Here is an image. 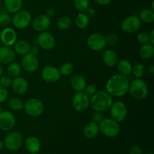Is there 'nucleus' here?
<instances>
[{
  "label": "nucleus",
  "instance_id": "9d476101",
  "mask_svg": "<svg viewBox=\"0 0 154 154\" xmlns=\"http://www.w3.org/2000/svg\"><path fill=\"white\" fill-rule=\"evenodd\" d=\"M87 46L93 51H100L105 49L107 43L105 36L100 33H93L87 39Z\"/></svg>",
  "mask_w": 154,
  "mask_h": 154
},
{
  "label": "nucleus",
  "instance_id": "8fccbe9b",
  "mask_svg": "<svg viewBox=\"0 0 154 154\" xmlns=\"http://www.w3.org/2000/svg\"><path fill=\"white\" fill-rule=\"evenodd\" d=\"M148 72L151 75H153L154 74V66L153 65H150L148 67Z\"/></svg>",
  "mask_w": 154,
  "mask_h": 154
},
{
  "label": "nucleus",
  "instance_id": "423d86ee",
  "mask_svg": "<svg viewBox=\"0 0 154 154\" xmlns=\"http://www.w3.org/2000/svg\"><path fill=\"white\" fill-rule=\"evenodd\" d=\"M4 147L10 151H15L20 148L23 143V137L20 132L13 131L8 134L4 139Z\"/></svg>",
  "mask_w": 154,
  "mask_h": 154
},
{
  "label": "nucleus",
  "instance_id": "a878e982",
  "mask_svg": "<svg viewBox=\"0 0 154 154\" xmlns=\"http://www.w3.org/2000/svg\"><path fill=\"white\" fill-rule=\"evenodd\" d=\"M4 4L8 13L14 14L22 8L23 0H4Z\"/></svg>",
  "mask_w": 154,
  "mask_h": 154
},
{
  "label": "nucleus",
  "instance_id": "72a5a7b5",
  "mask_svg": "<svg viewBox=\"0 0 154 154\" xmlns=\"http://www.w3.org/2000/svg\"><path fill=\"white\" fill-rule=\"evenodd\" d=\"M74 5L79 12H85L90 7V0H74Z\"/></svg>",
  "mask_w": 154,
  "mask_h": 154
},
{
  "label": "nucleus",
  "instance_id": "ddd939ff",
  "mask_svg": "<svg viewBox=\"0 0 154 154\" xmlns=\"http://www.w3.org/2000/svg\"><path fill=\"white\" fill-rule=\"evenodd\" d=\"M16 124L14 114L9 111H3L0 113V129L5 132L12 130Z\"/></svg>",
  "mask_w": 154,
  "mask_h": 154
},
{
  "label": "nucleus",
  "instance_id": "6e6d98bb",
  "mask_svg": "<svg viewBox=\"0 0 154 154\" xmlns=\"http://www.w3.org/2000/svg\"><path fill=\"white\" fill-rule=\"evenodd\" d=\"M1 5H2V2L1 0H0V8H1Z\"/></svg>",
  "mask_w": 154,
  "mask_h": 154
},
{
  "label": "nucleus",
  "instance_id": "ea45409f",
  "mask_svg": "<svg viewBox=\"0 0 154 154\" xmlns=\"http://www.w3.org/2000/svg\"><path fill=\"white\" fill-rule=\"evenodd\" d=\"M84 91L89 97H91L97 92V89H96V86L93 85V84H89V85L86 86Z\"/></svg>",
  "mask_w": 154,
  "mask_h": 154
},
{
  "label": "nucleus",
  "instance_id": "a211bd4d",
  "mask_svg": "<svg viewBox=\"0 0 154 154\" xmlns=\"http://www.w3.org/2000/svg\"><path fill=\"white\" fill-rule=\"evenodd\" d=\"M11 87L13 89L14 92L18 95H23L26 93L29 88L28 81L23 77H17L13 78Z\"/></svg>",
  "mask_w": 154,
  "mask_h": 154
},
{
  "label": "nucleus",
  "instance_id": "6e6552de",
  "mask_svg": "<svg viewBox=\"0 0 154 154\" xmlns=\"http://www.w3.org/2000/svg\"><path fill=\"white\" fill-rule=\"evenodd\" d=\"M11 22L16 29H24L31 23V14L26 10H20L14 13V15L11 18Z\"/></svg>",
  "mask_w": 154,
  "mask_h": 154
},
{
  "label": "nucleus",
  "instance_id": "13d9d810",
  "mask_svg": "<svg viewBox=\"0 0 154 154\" xmlns=\"http://www.w3.org/2000/svg\"><path fill=\"white\" fill-rule=\"evenodd\" d=\"M30 154H37V153H30Z\"/></svg>",
  "mask_w": 154,
  "mask_h": 154
},
{
  "label": "nucleus",
  "instance_id": "cd10ccee",
  "mask_svg": "<svg viewBox=\"0 0 154 154\" xmlns=\"http://www.w3.org/2000/svg\"><path fill=\"white\" fill-rule=\"evenodd\" d=\"M90 24V17L85 12H80L75 18V25L80 29H84Z\"/></svg>",
  "mask_w": 154,
  "mask_h": 154
},
{
  "label": "nucleus",
  "instance_id": "473e14b6",
  "mask_svg": "<svg viewBox=\"0 0 154 154\" xmlns=\"http://www.w3.org/2000/svg\"><path fill=\"white\" fill-rule=\"evenodd\" d=\"M8 105L10 108L13 111H20L23 108V102L21 101L20 99L17 97H13L9 100Z\"/></svg>",
  "mask_w": 154,
  "mask_h": 154
},
{
  "label": "nucleus",
  "instance_id": "20e7f679",
  "mask_svg": "<svg viewBox=\"0 0 154 154\" xmlns=\"http://www.w3.org/2000/svg\"><path fill=\"white\" fill-rule=\"evenodd\" d=\"M99 131L108 138L117 136L120 132V126L118 122L112 118H103L99 123Z\"/></svg>",
  "mask_w": 154,
  "mask_h": 154
},
{
  "label": "nucleus",
  "instance_id": "603ef678",
  "mask_svg": "<svg viewBox=\"0 0 154 154\" xmlns=\"http://www.w3.org/2000/svg\"><path fill=\"white\" fill-rule=\"evenodd\" d=\"M3 147H4V143H3L2 141L0 140V150H2Z\"/></svg>",
  "mask_w": 154,
  "mask_h": 154
},
{
  "label": "nucleus",
  "instance_id": "aec40b11",
  "mask_svg": "<svg viewBox=\"0 0 154 154\" xmlns=\"http://www.w3.org/2000/svg\"><path fill=\"white\" fill-rule=\"evenodd\" d=\"M102 60L104 63L108 67H114L118 62V57L114 51L108 49L105 51L102 54Z\"/></svg>",
  "mask_w": 154,
  "mask_h": 154
},
{
  "label": "nucleus",
  "instance_id": "bb28decb",
  "mask_svg": "<svg viewBox=\"0 0 154 154\" xmlns=\"http://www.w3.org/2000/svg\"><path fill=\"white\" fill-rule=\"evenodd\" d=\"M154 55V47L151 44H146L140 48L139 56L142 60H148L151 59Z\"/></svg>",
  "mask_w": 154,
  "mask_h": 154
},
{
  "label": "nucleus",
  "instance_id": "a19ab883",
  "mask_svg": "<svg viewBox=\"0 0 154 154\" xmlns=\"http://www.w3.org/2000/svg\"><path fill=\"white\" fill-rule=\"evenodd\" d=\"M8 98V92L7 88H5L0 85V103L5 102Z\"/></svg>",
  "mask_w": 154,
  "mask_h": 154
},
{
  "label": "nucleus",
  "instance_id": "a18cd8bd",
  "mask_svg": "<svg viewBox=\"0 0 154 154\" xmlns=\"http://www.w3.org/2000/svg\"><path fill=\"white\" fill-rule=\"evenodd\" d=\"M29 53L32 54H34V55L37 56L38 54H39V48L38 47L37 45H33V46L30 47V50H29Z\"/></svg>",
  "mask_w": 154,
  "mask_h": 154
},
{
  "label": "nucleus",
  "instance_id": "2f4dec72",
  "mask_svg": "<svg viewBox=\"0 0 154 154\" xmlns=\"http://www.w3.org/2000/svg\"><path fill=\"white\" fill-rule=\"evenodd\" d=\"M145 67L141 63H136L132 66L131 73H132L135 78H141L145 74Z\"/></svg>",
  "mask_w": 154,
  "mask_h": 154
},
{
  "label": "nucleus",
  "instance_id": "1a4fd4ad",
  "mask_svg": "<svg viewBox=\"0 0 154 154\" xmlns=\"http://www.w3.org/2000/svg\"><path fill=\"white\" fill-rule=\"evenodd\" d=\"M90 97L84 91L77 92L72 98V106L76 111H85L90 106Z\"/></svg>",
  "mask_w": 154,
  "mask_h": 154
},
{
  "label": "nucleus",
  "instance_id": "4d7b16f0",
  "mask_svg": "<svg viewBox=\"0 0 154 154\" xmlns=\"http://www.w3.org/2000/svg\"><path fill=\"white\" fill-rule=\"evenodd\" d=\"M144 154H153V153H144Z\"/></svg>",
  "mask_w": 154,
  "mask_h": 154
},
{
  "label": "nucleus",
  "instance_id": "5fc2aeb1",
  "mask_svg": "<svg viewBox=\"0 0 154 154\" xmlns=\"http://www.w3.org/2000/svg\"><path fill=\"white\" fill-rule=\"evenodd\" d=\"M2 111V108L1 107H0V113H1Z\"/></svg>",
  "mask_w": 154,
  "mask_h": 154
},
{
  "label": "nucleus",
  "instance_id": "393cba45",
  "mask_svg": "<svg viewBox=\"0 0 154 154\" xmlns=\"http://www.w3.org/2000/svg\"><path fill=\"white\" fill-rule=\"evenodd\" d=\"M30 47H31V45L26 41L19 40L17 41L14 45V51L16 54H19V55L24 56L29 53Z\"/></svg>",
  "mask_w": 154,
  "mask_h": 154
},
{
  "label": "nucleus",
  "instance_id": "f03ea898",
  "mask_svg": "<svg viewBox=\"0 0 154 154\" xmlns=\"http://www.w3.org/2000/svg\"><path fill=\"white\" fill-rule=\"evenodd\" d=\"M113 102L112 96L108 92L99 91L91 96L90 105L95 111L105 112L110 109Z\"/></svg>",
  "mask_w": 154,
  "mask_h": 154
},
{
  "label": "nucleus",
  "instance_id": "de8ad7c7",
  "mask_svg": "<svg viewBox=\"0 0 154 154\" xmlns=\"http://www.w3.org/2000/svg\"><path fill=\"white\" fill-rule=\"evenodd\" d=\"M54 14H55V12H54V9L49 8L48 11H47L46 15L48 17L51 18V17H53L54 16Z\"/></svg>",
  "mask_w": 154,
  "mask_h": 154
},
{
  "label": "nucleus",
  "instance_id": "3c124183",
  "mask_svg": "<svg viewBox=\"0 0 154 154\" xmlns=\"http://www.w3.org/2000/svg\"><path fill=\"white\" fill-rule=\"evenodd\" d=\"M4 74V68H3L2 65L0 64V77H2Z\"/></svg>",
  "mask_w": 154,
  "mask_h": 154
},
{
  "label": "nucleus",
  "instance_id": "09e8293b",
  "mask_svg": "<svg viewBox=\"0 0 154 154\" xmlns=\"http://www.w3.org/2000/svg\"><path fill=\"white\" fill-rule=\"evenodd\" d=\"M149 37H150V43L151 45H153L154 44V30H152L150 34H149Z\"/></svg>",
  "mask_w": 154,
  "mask_h": 154
},
{
  "label": "nucleus",
  "instance_id": "4c0bfd02",
  "mask_svg": "<svg viewBox=\"0 0 154 154\" xmlns=\"http://www.w3.org/2000/svg\"><path fill=\"white\" fill-rule=\"evenodd\" d=\"M137 40L141 45H146V44L150 43V37H149V34L147 32L139 33L137 36Z\"/></svg>",
  "mask_w": 154,
  "mask_h": 154
},
{
  "label": "nucleus",
  "instance_id": "6ab92c4d",
  "mask_svg": "<svg viewBox=\"0 0 154 154\" xmlns=\"http://www.w3.org/2000/svg\"><path fill=\"white\" fill-rule=\"evenodd\" d=\"M16 57V53L10 47H0V64L8 65Z\"/></svg>",
  "mask_w": 154,
  "mask_h": 154
},
{
  "label": "nucleus",
  "instance_id": "c85d7f7f",
  "mask_svg": "<svg viewBox=\"0 0 154 154\" xmlns=\"http://www.w3.org/2000/svg\"><path fill=\"white\" fill-rule=\"evenodd\" d=\"M22 70L21 65H20L18 63L16 62H12L9 63L7 68V74L10 78H14L20 76Z\"/></svg>",
  "mask_w": 154,
  "mask_h": 154
},
{
  "label": "nucleus",
  "instance_id": "49530a36",
  "mask_svg": "<svg viewBox=\"0 0 154 154\" xmlns=\"http://www.w3.org/2000/svg\"><path fill=\"white\" fill-rule=\"evenodd\" d=\"M112 0H94L95 2H96L97 4L101 5H106L111 3V2Z\"/></svg>",
  "mask_w": 154,
  "mask_h": 154
},
{
  "label": "nucleus",
  "instance_id": "f704fd0d",
  "mask_svg": "<svg viewBox=\"0 0 154 154\" xmlns=\"http://www.w3.org/2000/svg\"><path fill=\"white\" fill-rule=\"evenodd\" d=\"M74 65L71 63H65L61 66L60 69V72L61 75L68 76L73 73L74 72Z\"/></svg>",
  "mask_w": 154,
  "mask_h": 154
},
{
  "label": "nucleus",
  "instance_id": "e433bc0d",
  "mask_svg": "<svg viewBox=\"0 0 154 154\" xmlns=\"http://www.w3.org/2000/svg\"><path fill=\"white\" fill-rule=\"evenodd\" d=\"M105 40H106L107 45H115L118 42L119 38L116 33L111 32L109 33L108 35L105 37Z\"/></svg>",
  "mask_w": 154,
  "mask_h": 154
},
{
  "label": "nucleus",
  "instance_id": "f8f14e48",
  "mask_svg": "<svg viewBox=\"0 0 154 154\" xmlns=\"http://www.w3.org/2000/svg\"><path fill=\"white\" fill-rule=\"evenodd\" d=\"M141 26V21L138 16L132 15L127 17L122 22L121 29L126 33H135L140 29Z\"/></svg>",
  "mask_w": 154,
  "mask_h": 154
},
{
  "label": "nucleus",
  "instance_id": "864d4df0",
  "mask_svg": "<svg viewBox=\"0 0 154 154\" xmlns=\"http://www.w3.org/2000/svg\"><path fill=\"white\" fill-rule=\"evenodd\" d=\"M151 6H152V8H151V10H152V11H154V2H153V1L152 2Z\"/></svg>",
  "mask_w": 154,
  "mask_h": 154
},
{
  "label": "nucleus",
  "instance_id": "7ed1b4c3",
  "mask_svg": "<svg viewBox=\"0 0 154 154\" xmlns=\"http://www.w3.org/2000/svg\"><path fill=\"white\" fill-rule=\"evenodd\" d=\"M129 92L132 98L136 100H143L148 95V86L143 79L136 78L130 82Z\"/></svg>",
  "mask_w": 154,
  "mask_h": 154
},
{
  "label": "nucleus",
  "instance_id": "39448f33",
  "mask_svg": "<svg viewBox=\"0 0 154 154\" xmlns=\"http://www.w3.org/2000/svg\"><path fill=\"white\" fill-rule=\"evenodd\" d=\"M23 109L26 114L30 117H37L42 115L45 110L42 101L36 98H30L23 104Z\"/></svg>",
  "mask_w": 154,
  "mask_h": 154
},
{
  "label": "nucleus",
  "instance_id": "f257e3e1",
  "mask_svg": "<svg viewBox=\"0 0 154 154\" xmlns=\"http://www.w3.org/2000/svg\"><path fill=\"white\" fill-rule=\"evenodd\" d=\"M130 81L127 76L120 74L111 76L106 83V91L114 97H122L129 92Z\"/></svg>",
  "mask_w": 154,
  "mask_h": 154
},
{
  "label": "nucleus",
  "instance_id": "37998d69",
  "mask_svg": "<svg viewBox=\"0 0 154 154\" xmlns=\"http://www.w3.org/2000/svg\"><path fill=\"white\" fill-rule=\"evenodd\" d=\"M129 154H143L142 149L139 147V146H132L129 151Z\"/></svg>",
  "mask_w": 154,
  "mask_h": 154
},
{
  "label": "nucleus",
  "instance_id": "58836bf2",
  "mask_svg": "<svg viewBox=\"0 0 154 154\" xmlns=\"http://www.w3.org/2000/svg\"><path fill=\"white\" fill-rule=\"evenodd\" d=\"M12 84V78L8 75H2L0 77V85L2 86L5 88L11 87Z\"/></svg>",
  "mask_w": 154,
  "mask_h": 154
},
{
  "label": "nucleus",
  "instance_id": "0eeeda50",
  "mask_svg": "<svg viewBox=\"0 0 154 154\" xmlns=\"http://www.w3.org/2000/svg\"><path fill=\"white\" fill-rule=\"evenodd\" d=\"M109 110L111 118L118 123L123 122L127 117V106L123 102H120V101L113 102Z\"/></svg>",
  "mask_w": 154,
  "mask_h": 154
},
{
  "label": "nucleus",
  "instance_id": "5701e85b",
  "mask_svg": "<svg viewBox=\"0 0 154 154\" xmlns=\"http://www.w3.org/2000/svg\"><path fill=\"white\" fill-rule=\"evenodd\" d=\"M117 69L118 71V74L122 75L128 76L130 75L132 72V63L130 61L126 59H122V60H118L117 65Z\"/></svg>",
  "mask_w": 154,
  "mask_h": 154
},
{
  "label": "nucleus",
  "instance_id": "dca6fc26",
  "mask_svg": "<svg viewBox=\"0 0 154 154\" xmlns=\"http://www.w3.org/2000/svg\"><path fill=\"white\" fill-rule=\"evenodd\" d=\"M17 32L14 29L11 27H6L2 31L0 35V40L3 46L11 47L14 45L17 42Z\"/></svg>",
  "mask_w": 154,
  "mask_h": 154
},
{
  "label": "nucleus",
  "instance_id": "4468645a",
  "mask_svg": "<svg viewBox=\"0 0 154 154\" xmlns=\"http://www.w3.org/2000/svg\"><path fill=\"white\" fill-rule=\"evenodd\" d=\"M21 67L29 73L36 72L39 67V60L37 56L30 53L24 55L21 61Z\"/></svg>",
  "mask_w": 154,
  "mask_h": 154
},
{
  "label": "nucleus",
  "instance_id": "7c9ffc66",
  "mask_svg": "<svg viewBox=\"0 0 154 154\" xmlns=\"http://www.w3.org/2000/svg\"><path fill=\"white\" fill-rule=\"evenodd\" d=\"M72 25V19L69 16H62L57 22V26L61 30L68 29Z\"/></svg>",
  "mask_w": 154,
  "mask_h": 154
},
{
  "label": "nucleus",
  "instance_id": "c9c22d12",
  "mask_svg": "<svg viewBox=\"0 0 154 154\" xmlns=\"http://www.w3.org/2000/svg\"><path fill=\"white\" fill-rule=\"evenodd\" d=\"M11 22V17L8 14V12L3 11V9L0 12V26H7Z\"/></svg>",
  "mask_w": 154,
  "mask_h": 154
},
{
  "label": "nucleus",
  "instance_id": "f3484780",
  "mask_svg": "<svg viewBox=\"0 0 154 154\" xmlns=\"http://www.w3.org/2000/svg\"><path fill=\"white\" fill-rule=\"evenodd\" d=\"M51 26V18L46 14H39L34 18L32 27L35 31L42 32H45Z\"/></svg>",
  "mask_w": 154,
  "mask_h": 154
},
{
  "label": "nucleus",
  "instance_id": "9b49d317",
  "mask_svg": "<svg viewBox=\"0 0 154 154\" xmlns=\"http://www.w3.org/2000/svg\"><path fill=\"white\" fill-rule=\"evenodd\" d=\"M35 42V45L40 46V48H42V49L49 51V50L53 49L54 48L56 44V40L54 36L51 33L45 31L41 32L37 36L35 42Z\"/></svg>",
  "mask_w": 154,
  "mask_h": 154
},
{
  "label": "nucleus",
  "instance_id": "79ce46f5",
  "mask_svg": "<svg viewBox=\"0 0 154 154\" xmlns=\"http://www.w3.org/2000/svg\"><path fill=\"white\" fill-rule=\"evenodd\" d=\"M92 118H93V122L99 123L102 120H103L104 117H103V114H102V112H99V111H95V112L93 114V115H92Z\"/></svg>",
  "mask_w": 154,
  "mask_h": 154
},
{
  "label": "nucleus",
  "instance_id": "412c9836",
  "mask_svg": "<svg viewBox=\"0 0 154 154\" xmlns=\"http://www.w3.org/2000/svg\"><path fill=\"white\" fill-rule=\"evenodd\" d=\"M25 147L29 153H37L41 149L40 140L35 136L28 137L25 141Z\"/></svg>",
  "mask_w": 154,
  "mask_h": 154
},
{
  "label": "nucleus",
  "instance_id": "2eb2a0df",
  "mask_svg": "<svg viewBox=\"0 0 154 154\" xmlns=\"http://www.w3.org/2000/svg\"><path fill=\"white\" fill-rule=\"evenodd\" d=\"M60 70L57 68L52 66H47L42 70V77L48 83L54 84L57 83L60 79Z\"/></svg>",
  "mask_w": 154,
  "mask_h": 154
},
{
  "label": "nucleus",
  "instance_id": "c756f323",
  "mask_svg": "<svg viewBox=\"0 0 154 154\" xmlns=\"http://www.w3.org/2000/svg\"><path fill=\"white\" fill-rule=\"evenodd\" d=\"M141 21L146 23H151L154 21V12L151 9H143L140 11L138 16Z\"/></svg>",
  "mask_w": 154,
  "mask_h": 154
},
{
  "label": "nucleus",
  "instance_id": "c03bdc74",
  "mask_svg": "<svg viewBox=\"0 0 154 154\" xmlns=\"http://www.w3.org/2000/svg\"><path fill=\"white\" fill-rule=\"evenodd\" d=\"M85 13L90 18L93 17H94L95 15H96V10H95L94 8H93L89 7L86 10Z\"/></svg>",
  "mask_w": 154,
  "mask_h": 154
},
{
  "label": "nucleus",
  "instance_id": "b1692460",
  "mask_svg": "<svg viewBox=\"0 0 154 154\" xmlns=\"http://www.w3.org/2000/svg\"><path fill=\"white\" fill-rule=\"evenodd\" d=\"M99 132V123L92 121L87 123L84 129V135L87 138H93Z\"/></svg>",
  "mask_w": 154,
  "mask_h": 154
},
{
  "label": "nucleus",
  "instance_id": "4be33fe9",
  "mask_svg": "<svg viewBox=\"0 0 154 154\" xmlns=\"http://www.w3.org/2000/svg\"><path fill=\"white\" fill-rule=\"evenodd\" d=\"M71 86L77 92L84 91L87 86V82L84 77L81 75H75L71 79Z\"/></svg>",
  "mask_w": 154,
  "mask_h": 154
}]
</instances>
